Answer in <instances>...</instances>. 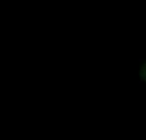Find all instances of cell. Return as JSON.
<instances>
[{
  "mask_svg": "<svg viewBox=\"0 0 146 140\" xmlns=\"http://www.w3.org/2000/svg\"><path fill=\"white\" fill-rule=\"evenodd\" d=\"M139 77H140V80H141V82L146 83V61L141 65V68H140Z\"/></svg>",
  "mask_w": 146,
  "mask_h": 140,
  "instance_id": "6da1fadb",
  "label": "cell"
}]
</instances>
